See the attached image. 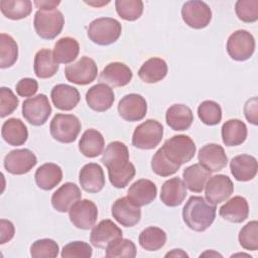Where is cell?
<instances>
[{
    "mask_svg": "<svg viewBox=\"0 0 258 258\" xmlns=\"http://www.w3.org/2000/svg\"><path fill=\"white\" fill-rule=\"evenodd\" d=\"M101 161L108 169L109 180L116 188H124L135 176L136 170L129 161L127 146L121 141L110 142L102 153Z\"/></svg>",
    "mask_w": 258,
    "mask_h": 258,
    "instance_id": "6da1fadb",
    "label": "cell"
},
{
    "mask_svg": "<svg viewBox=\"0 0 258 258\" xmlns=\"http://www.w3.org/2000/svg\"><path fill=\"white\" fill-rule=\"evenodd\" d=\"M216 210V206L203 197L191 196L182 209V219L192 231L204 232L214 223Z\"/></svg>",
    "mask_w": 258,
    "mask_h": 258,
    "instance_id": "7a4b0ae2",
    "label": "cell"
},
{
    "mask_svg": "<svg viewBox=\"0 0 258 258\" xmlns=\"http://www.w3.org/2000/svg\"><path fill=\"white\" fill-rule=\"evenodd\" d=\"M121 23L111 17H100L93 20L88 27V37L98 45L114 43L121 35Z\"/></svg>",
    "mask_w": 258,
    "mask_h": 258,
    "instance_id": "3957f363",
    "label": "cell"
},
{
    "mask_svg": "<svg viewBox=\"0 0 258 258\" xmlns=\"http://www.w3.org/2000/svg\"><path fill=\"white\" fill-rule=\"evenodd\" d=\"M161 149L171 162L181 165L191 160L197 147L189 136L180 134L165 140Z\"/></svg>",
    "mask_w": 258,
    "mask_h": 258,
    "instance_id": "277c9868",
    "label": "cell"
},
{
    "mask_svg": "<svg viewBox=\"0 0 258 258\" xmlns=\"http://www.w3.org/2000/svg\"><path fill=\"white\" fill-rule=\"evenodd\" d=\"M64 17L57 10H37L34 14L33 26L38 36L43 39H53L62 30Z\"/></svg>",
    "mask_w": 258,
    "mask_h": 258,
    "instance_id": "5b68a950",
    "label": "cell"
},
{
    "mask_svg": "<svg viewBox=\"0 0 258 258\" xmlns=\"http://www.w3.org/2000/svg\"><path fill=\"white\" fill-rule=\"evenodd\" d=\"M82 128L80 119L73 114H55L49 125V132L53 139L60 143L74 142Z\"/></svg>",
    "mask_w": 258,
    "mask_h": 258,
    "instance_id": "8992f818",
    "label": "cell"
},
{
    "mask_svg": "<svg viewBox=\"0 0 258 258\" xmlns=\"http://www.w3.org/2000/svg\"><path fill=\"white\" fill-rule=\"evenodd\" d=\"M163 136V126L156 120L148 119L139 124L132 136V145L138 149L149 150L155 148Z\"/></svg>",
    "mask_w": 258,
    "mask_h": 258,
    "instance_id": "52a82bcc",
    "label": "cell"
},
{
    "mask_svg": "<svg viewBox=\"0 0 258 258\" xmlns=\"http://www.w3.org/2000/svg\"><path fill=\"white\" fill-rule=\"evenodd\" d=\"M255 51L254 36L247 30L239 29L233 32L227 41V52L237 61L249 59Z\"/></svg>",
    "mask_w": 258,
    "mask_h": 258,
    "instance_id": "ba28073f",
    "label": "cell"
},
{
    "mask_svg": "<svg viewBox=\"0 0 258 258\" xmlns=\"http://www.w3.org/2000/svg\"><path fill=\"white\" fill-rule=\"evenodd\" d=\"M51 114V106L44 94L26 99L22 104V115L24 119L33 126H41Z\"/></svg>",
    "mask_w": 258,
    "mask_h": 258,
    "instance_id": "9c48e42d",
    "label": "cell"
},
{
    "mask_svg": "<svg viewBox=\"0 0 258 258\" xmlns=\"http://www.w3.org/2000/svg\"><path fill=\"white\" fill-rule=\"evenodd\" d=\"M181 17L189 27L202 29L210 24L212 20V10L204 1H186L181 8Z\"/></svg>",
    "mask_w": 258,
    "mask_h": 258,
    "instance_id": "30bf717a",
    "label": "cell"
},
{
    "mask_svg": "<svg viewBox=\"0 0 258 258\" xmlns=\"http://www.w3.org/2000/svg\"><path fill=\"white\" fill-rule=\"evenodd\" d=\"M98 74V67L95 60L89 56H82L78 61L68 64L64 75L69 82L85 86L95 81Z\"/></svg>",
    "mask_w": 258,
    "mask_h": 258,
    "instance_id": "8fae6325",
    "label": "cell"
},
{
    "mask_svg": "<svg viewBox=\"0 0 258 258\" xmlns=\"http://www.w3.org/2000/svg\"><path fill=\"white\" fill-rule=\"evenodd\" d=\"M72 224L82 230H89L95 226L98 218V208L90 200H79L69 211Z\"/></svg>",
    "mask_w": 258,
    "mask_h": 258,
    "instance_id": "7c38bea8",
    "label": "cell"
},
{
    "mask_svg": "<svg viewBox=\"0 0 258 258\" xmlns=\"http://www.w3.org/2000/svg\"><path fill=\"white\" fill-rule=\"evenodd\" d=\"M37 163L35 154L27 149L11 150L4 158V167L11 174L21 175L29 172Z\"/></svg>",
    "mask_w": 258,
    "mask_h": 258,
    "instance_id": "4fadbf2b",
    "label": "cell"
},
{
    "mask_svg": "<svg viewBox=\"0 0 258 258\" xmlns=\"http://www.w3.org/2000/svg\"><path fill=\"white\" fill-rule=\"evenodd\" d=\"M205 196L212 205H218L228 200L234 192V184L226 174L211 176L205 186Z\"/></svg>",
    "mask_w": 258,
    "mask_h": 258,
    "instance_id": "5bb4252c",
    "label": "cell"
},
{
    "mask_svg": "<svg viewBox=\"0 0 258 258\" xmlns=\"http://www.w3.org/2000/svg\"><path fill=\"white\" fill-rule=\"evenodd\" d=\"M146 112V100L139 94H127L119 101L118 113L125 121H140L145 117Z\"/></svg>",
    "mask_w": 258,
    "mask_h": 258,
    "instance_id": "9a60e30c",
    "label": "cell"
},
{
    "mask_svg": "<svg viewBox=\"0 0 258 258\" xmlns=\"http://www.w3.org/2000/svg\"><path fill=\"white\" fill-rule=\"evenodd\" d=\"M113 218L124 227H133L141 219L140 207L132 203L127 197L117 199L111 208Z\"/></svg>",
    "mask_w": 258,
    "mask_h": 258,
    "instance_id": "2e32d148",
    "label": "cell"
},
{
    "mask_svg": "<svg viewBox=\"0 0 258 258\" xmlns=\"http://www.w3.org/2000/svg\"><path fill=\"white\" fill-rule=\"evenodd\" d=\"M199 162L210 172H217L226 167L228 157L224 148L216 143H210L203 146L198 154Z\"/></svg>",
    "mask_w": 258,
    "mask_h": 258,
    "instance_id": "e0dca14e",
    "label": "cell"
},
{
    "mask_svg": "<svg viewBox=\"0 0 258 258\" xmlns=\"http://www.w3.org/2000/svg\"><path fill=\"white\" fill-rule=\"evenodd\" d=\"M115 101L113 89L107 84L100 83L91 87L86 93V102L88 106L97 112L109 110Z\"/></svg>",
    "mask_w": 258,
    "mask_h": 258,
    "instance_id": "ac0fdd59",
    "label": "cell"
},
{
    "mask_svg": "<svg viewBox=\"0 0 258 258\" xmlns=\"http://www.w3.org/2000/svg\"><path fill=\"white\" fill-rule=\"evenodd\" d=\"M121 237L122 230L111 220L106 219L93 227L90 234V242L96 248L105 249L110 242Z\"/></svg>",
    "mask_w": 258,
    "mask_h": 258,
    "instance_id": "d6986e66",
    "label": "cell"
},
{
    "mask_svg": "<svg viewBox=\"0 0 258 258\" xmlns=\"http://www.w3.org/2000/svg\"><path fill=\"white\" fill-rule=\"evenodd\" d=\"M82 199L80 187L73 182H66L51 196L52 208L59 213H67L72 206Z\"/></svg>",
    "mask_w": 258,
    "mask_h": 258,
    "instance_id": "ffe728a7",
    "label": "cell"
},
{
    "mask_svg": "<svg viewBox=\"0 0 258 258\" xmlns=\"http://www.w3.org/2000/svg\"><path fill=\"white\" fill-rule=\"evenodd\" d=\"M79 181L82 188L88 192H99L105 185V175L98 163L85 164L79 173Z\"/></svg>",
    "mask_w": 258,
    "mask_h": 258,
    "instance_id": "44dd1931",
    "label": "cell"
},
{
    "mask_svg": "<svg viewBox=\"0 0 258 258\" xmlns=\"http://www.w3.org/2000/svg\"><path fill=\"white\" fill-rule=\"evenodd\" d=\"M133 74L131 69L123 62H110L100 74V80L111 87H124L130 83Z\"/></svg>",
    "mask_w": 258,
    "mask_h": 258,
    "instance_id": "7402d4cb",
    "label": "cell"
},
{
    "mask_svg": "<svg viewBox=\"0 0 258 258\" xmlns=\"http://www.w3.org/2000/svg\"><path fill=\"white\" fill-rule=\"evenodd\" d=\"M52 104L61 111L73 110L80 102V93L78 89L67 84H58L54 86L50 93Z\"/></svg>",
    "mask_w": 258,
    "mask_h": 258,
    "instance_id": "603a6c76",
    "label": "cell"
},
{
    "mask_svg": "<svg viewBox=\"0 0 258 258\" xmlns=\"http://www.w3.org/2000/svg\"><path fill=\"white\" fill-rule=\"evenodd\" d=\"M157 194L155 183L149 179L141 178L131 184L127 191V198L138 207H143L152 203Z\"/></svg>",
    "mask_w": 258,
    "mask_h": 258,
    "instance_id": "cb8c5ba5",
    "label": "cell"
},
{
    "mask_svg": "<svg viewBox=\"0 0 258 258\" xmlns=\"http://www.w3.org/2000/svg\"><path fill=\"white\" fill-rule=\"evenodd\" d=\"M230 169L235 179L239 181H249L257 174V159L249 154H240L230 161Z\"/></svg>",
    "mask_w": 258,
    "mask_h": 258,
    "instance_id": "d4e9b609",
    "label": "cell"
},
{
    "mask_svg": "<svg viewBox=\"0 0 258 258\" xmlns=\"http://www.w3.org/2000/svg\"><path fill=\"white\" fill-rule=\"evenodd\" d=\"M219 215L226 221L231 223H242L249 215V205L245 198L236 196L224 204L220 210Z\"/></svg>",
    "mask_w": 258,
    "mask_h": 258,
    "instance_id": "484cf974",
    "label": "cell"
},
{
    "mask_svg": "<svg viewBox=\"0 0 258 258\" xmlns=\"http://www.w3.org/2000/svg\"><path fill=\"white\" fill-rule=\"evenodd\" d=\"M186 197V186L179 177H172L163 182L160 200L167 207H177Z\"/></svg>",
    "mask_w": 258,
    "mask_h": 258,
    "instance_id": "4316f807",
    "label": "cell"
},
{
    "mask_svg": "<svg viewBox=\"0 0 258 258\" xmlns=\"http://www.w3.org/2000/svg\"><path fill=\"white\" fill-rule=\"evenodd\" d=\"M166 124L174 131H183L190 127L194 114L189 107L183 104H174L166 110Z\"/></svg>",
    "mask_w": 258,
    "mask_h": 258,
    "instance_id": "83f0119b",
    "label": "cell"
},
{
    "mask_svg": "<svg viewBox=\"0 0 258 258\" xmlns=\"http://www.w3.org/2000/svg\"><path fill=\"white\" fill-rule=\"evenodd\" d=\"M37 186L43 190H50L62 179V170L59 165L47 162L40 165L34 174Z\"/></svg>",
    "mask_w": 258,
    "mask_h": 258,
    "instance_id": "f1b7e54d",
    "label": "cell"
},
{
    "mask_svg": "<svg viewBox=\"0 0 258 258\" xmlns=\"http://www.w3.org/2000/svg\"><path fill=\"white\" fill-rule=\"evenodd\" d=\"M2 138L12 146L23 145L28 138V130L25 124L17 118L6 120L1 128Z\"/></svg>",
    "mask_w": 258,
    "mask_h": 258,
    "instance_id": "f546056e",
    "label": "cell"
},
{
    "mask_svg": "<svg viewBox=\"0 0 258 258\" xmlns=\"http://www.w3.org/2000/svg\"><path fill=\"white\" fill-rule=\"evenodd\" d=\"M167 64L160 57H151L147 59L139 69L138 77L147 84H154L163 80L167 75Z\"/></svg>",
    "mask_w": 258,
    "mask_h": 258,
    "instance_id": "4dcf8cb0",
    "label": "cell"
},
{
    "mask_svg": "<svg viewBox=\"0 0 258 258\" xmlns=\"http://www.w3.org/2000/svg\"><path fill=\"white\" fill-rule=\"evenodd\" d=\"M105 147V139L101 132L96 129L86 130L79 142V150L83 155L89 158L97 157L103 153Z\"/></svg>",
    "mask_w": 258,
    "mask_h": 258,
    "instance_id": "1f68e13d",
    "label": "cell"
},
{
    "mask_svg": "<svg viewBox=\"0 0 258 258\" xmlns=\"http://www.w3.org/2000/svg\"><path fill=\"white\" fill-rule=\"evenodd\" d=\"M222 140L226 146L241 145L247 138V126L239 119H230L222 126Z\"/></svg>",
    "mask_w": 258,
    "mask_h": 258,
    "instance_id": "d6a6232c",
    "label": "cell"
},
{
    "mask_svg": "<svg viewBox=\"0 0 258 258\" xmlns=\"http://www.w3.org/2000/svg\"><path fill=\"white\" fill-rule=\"evenodd\" d=\"M182 177L186 188L192 192H202L211 177V172L200 163H195L183 169Z\"/></svg>",
    "mask_w": 258,
    "mask_h": 258,
    "instance_id": "836d02e7",
    "label": "cell"
},
{
    "mask_svg": "<svg viewBox=\"0 0 258 258\" xmlns=\"http://www.w3.org/2000/svg\"><path fill=\"white\" fill-rule=\"evenodd\" d=\"M80 52L79 42L70 36L59 38L52 50L53 58L57 63H70L74 61Z\"/></svg>",
    "mask_w": 258,
    "mask_h": 258,
    "instance_id": "e575fe53",
    "label": "cell"
},
{
    "mask_svg": "<svg viewBox=\"0 0 258 258\" xmlns=\"http://www.w3.org/2000/svg\"><path fill=\"white\" fill-rule=\"evenodd\" d=\"M58 71V63L54 60L52 51L48 48H42L34 56V74L39 79H48L53 77Z\"/></svg>",
    "mask_w": 258,
    "mask_h": 258,
    "instance_id": "d590c367",
    "label": "cell"
},
{
    "mask_svg": "<svg viewBox=\"0 0 258 258\" xmlns=\"http://www.w3.org/2000/svg\"><path fill=\"white\" fill-rule=\"evenodd\" d=\"M0 9L6 18L19 20L31 13L32 3L29 0H1Z\"/></svg>",
    "mask_w": 258,
    "mask_h": 258,
    "instance_id": "8d00e7d4",
    "label": "cell"
},
{
    "mask_svg": "<svg viewBox=\"0 0 258 258\" xmlns=\"http://www.w3.org/2000/svg\"><path fill=\"white\" fill-rule=\"evenodd\" d=\"M166 242V233L158 227H148L139 235V244L146 251H157Z\"/></svg>",
    "mask_w": 258,
    "mask_h": 258,
    "instance_id": "74e56055",
    "label": "cell"
},
{
    "mask_svg": "<svg viewBox=\"0 0 258 258\" xmlns=\"http://www.w3.org/2000/svg\"><path fill=\"white\" fill-rule=\"evenodd\" d=\"M18 58V45L8 34H0V68L12 67Z\"/></svg>",
    "mask_w": 258,
    "mask_h": 258,
    "instance_id": "f35d334b",
    "label": "cell"
},
{
    "mask_svg": "<svg viewBox=\"0 0 258 258\" xmlns=\"http://www.w3.org/2000/svg\"><path fill=\"white\" fill-rule=\"evenodd\" d=\"M105 250L106 257L108 258H134L137 254L135 244L131 240L124 239L122 237L110 242Z\"/></svg>",
    "mask_w": 258,
    "mask_h": 258,
    "instance_id": "ab89813d",
    "label": "cell"
},
{
    "mask_svg": "<svg viewBox=\"0 0 258 258\" xmlns=\"http://www.w3.org/2000/svg\"><path fill=\"white\" fill-rule=\"evenodd\" d=\"M198 116L204 124L214 126L222 120V108L217 102L206 100L199 105Z\"/></svg>",
    "mask_w": 258,
    "mask_h": 258,
    "instance_id": "60d3db41",
    "label": "cell"
},
{
    "mask_svg": "<svg viewBox=\"0 0 258 258\" xmlns=\"http://www.w3.org/2000/svg\"><path fill=\"white\" fill-rule=\"evenodd\" d=\"M115 7L118 15L127 21H135L143 13L141 0H116Z\"/></svg>",
    "mask_w": 258,
    "mask_h": 258,
    "instance_id": "b9f144b4",
    "label": "cell"
},
{
    "mask_svg": "<svg viewBox=\"0 0 258 258\" xmlns=\"http://www.w3.org/2000/svg\"><path fill=\"white\" fill-rule=\"evenodd\" d=\"M180 165L171 162L164 154L161 148H159L151 159L152 171L159 176H169L176 173Z\"/></svg>",
    "mask_w": 258,
    "mask_h": 258,
    "instance_id": "7bdbcfd3",
    "label": "cell"
},
{
    "mask_svg": "<svg viewBox=\"0 0 258 258\" xmlns=\"http://www.w3.org/2000/svg\"><path fill=\"white\" fill-rule=\"evenodd\" d=\"M58 245L52 239H39L30 246V255L33 258H54L58 255Z\"/></svg>",
    "mask_w": 258,
    "mask_h": 258,
    "instance_id": "ee69618b",
    "label": "cell"
},
{
    "mask_svg": "<svg viewBox=\"0 0 258 258\" xmlns=\"http://www.w3.org/2000/svg\"><path fill=\"white\" fill-rule=\"evenodd\" d=\"M239 243L245 250L256 251L258 249V222L247 223L239 232Z\"/></svg>",
    "mask_w": 258,
    "mask_h": 258,
    "instance_id": "f6af8a7d",
    "label": "cell"
},
{
    "mask_svg": "<svg viewBox=\"0 0 258 258\" xmlns=\"http://www.w3.org/2000/svg\"><path fill=\"white\" fill-rule=\"evenodd\" d=\"M235 12L240 20L252 23L258 19V0H238L235 4Z\"/></svg>",
    "mask_w": 258,
    "mask_h": 258,
    "instance_id": "bcb514c9",
    "label": "cell"
},
{
    "mask_svg": "<svg viewBox=\"0 0 258 258\" xmlns=\"http://www.w3.org/2000/svg\"><path fill=\"white\" fill-rule=\"evenodd\" d=\"M93 254L92 247L84 241H74L63 246L62 258H90Z\"/></svg>",
    "mask_w": 258,
    "mask_h": 258,
    "instance_id": "7dc6e473",
    "label": "cell"
},
{
    "mask_svg": "<svg viewBox=\"0 0 258 258\" xmlns=\"http://www.w3.org/2000/svg\"><path fill=\"white\" fill-rule=\"evenodd\" d=\"M19 104L18 98L6 87L0 89V117L4 118L12 114Z\"/></svg>",
    "mask_w": 258,
    "mask_h": 258,
    "instance_id": "c3c4849f",
    "label": "cell"
},
{
    "mask_svg": "<svg viewBox=\"0 0 258 258\" xmlns=\"http://www.w3.org/2000/svg\"><path fill=\"white\" fill-rule=\"evenodd\" d=\"M15 90L20 97H32L38 90V83L34 79L24 78L16 84Z\"/></svg>",
    "mask_w": 258,
    "mask_h": 258,
    "instance_id": "681fc988",
    "label": "cell"
},
{
    "mask_svg": "<svg viewBox=\"0 0 258 258\" xmlns=\"http://www.w3.org/2000/svg\"><path fill=\"white\" fill-rule=\"evenodd\" d=\"M258 100L257 97L249 99L244 106V114L249 123L253 125L258 124Z\"/></svg>",
    "mask_w": 258,
    "mask_h": 258,
    "instance_id": "f907efd6",
    "label": "cell"
},
{
    "mask_svg": "<svg viewBox=\"0 0 258 258\" xmlns=\"http://www.w3.org/2000/svg\"><path fill=\"white\" fill-rule=\"evenodd\" d=\"M15 233V228L12 222L1 219L0 220V244H5L9 242Z\"/></svg>",
    "mask_w": 258,
    "mask_h": 258,
    "instance_id": "816d5d0a",
    "label": "cell"
},
{
    "mask_svg": "<svg viewBox=\"0 0 258 258\" xmlns=\"http://www.w3.org/2000/svg\"><path fill=\"white\" fill-rule=\"evenodd\" d=\"M60 4V1H47V0H36L34 5L38 10H53Z\"/></svg>",
    "mask_w": 258,
    "mask_h": 258,
    "instance_id": "f5cc1de1",
    "label": "cell"
},
{
    "mask_svg": "<svg viewBox=\"0 0 258 258\" xmlns=\"http://www.w3.org/2000/svg\"><path fill=\"white\" fill-rule=\"evenodd\" d=\"M165 257H188V255L181 249H173L165 254Z\"/></svg>",
    "mask_w": 258,
    "mask_h": 258,
    "instance_id": "db71d44e",
    "label": "cell"
},
{
    "mask_svg": "<svg viewBox=\"0 0 258 258\" xmlns=\"http://www.w3.org/2000/svg\"><path fill=\"white\" fill-rule=\"evenodd\" d=\"M85 3L89 4V5H92V6H95V7H100L102 5H106L108 3H110V1H100V2H96V1H85Z\"/></svg>",
    "mask_w": 258,
    "mask_h": 258,
    "instance_id": "11a10c76",
    "label": "cell"
},
{
    "mask_svg": "<svg viewBox=\"0 0 258 258\" xmlns=\"http://www.w3.org/2000/svg\"><path fill=\"white\" fill-rule=\"evenodd\" d=\"M204 254H210V256H211V255H212V254H211V253H210V252H209V251H208V252H206V253H204ZM213 254H214V255H215V256H222V255H220V254H219V253H213Z\"/></svg>",
    "mask_w": 258,
    "mask_h": 258,
    "instance_id": "9f6ffc18",
    "label": "cell"
}]
</instances>
